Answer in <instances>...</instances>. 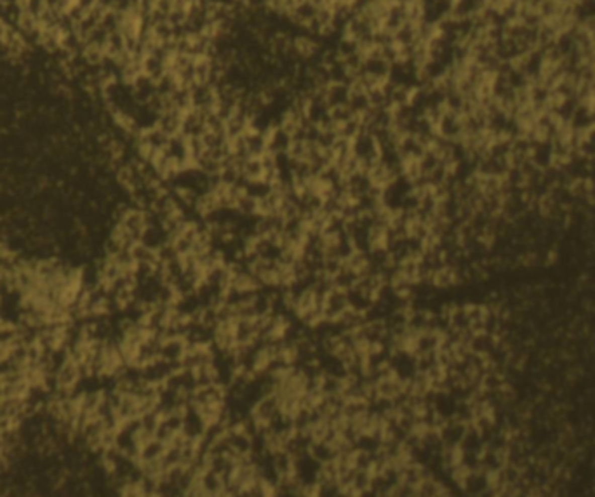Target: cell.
<instances>
[{
  "instance_id": "cell-1",
  "label": "cell",
  "mask_w": 595,
  "mask_h": 497,
  "mask_svg": "<svg viewBox=\"0 0 595 497\" xmlns=\"http://www.w3.org/2000/svg\"><path fill=\"white\" fill-rule=\"evenodd\" d=\"M71 442L37 440L7 462V497H93L94 471Z\"/></svg>"
},
{
  "instance_id": "cell-2",
  "label": "cell",
  "mask_w": 595,
  "mask_h": 497,
  "mask_svg": "<svg viewBox=\"0 0 595 497\" xmlns=\"http://www.w3.org/2000/svg\"><path fill=\"white\" fill-rule=\"evenodd\" d=\"M348 308H350V305H348L347 290L332 287L324 299V320L338 322Z\"/></svg>"
},
{
  "instance_id": "cell-3",
  "label": "cell",
  "mask_w": 595,
  "mask_h": 497,
  "mask_svg": "<svg viewBox=\"0 0 595 497\" xmlns=\"http://www.w3.org/2000/svg\"><path fill=\"white\" fill-rule=\"evenodd\" d=\"M237 209L242 216H258V200L254 196L247 195V193H242V196L237 202Z\"/></svg>"
}]
</instances>
